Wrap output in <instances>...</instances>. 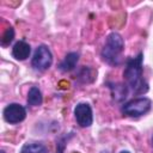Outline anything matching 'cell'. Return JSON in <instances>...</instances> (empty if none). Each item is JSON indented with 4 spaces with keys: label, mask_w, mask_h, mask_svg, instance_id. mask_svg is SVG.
I'll list each match as a JSON object with an SVG mask.
<instances>
[{
    "label": "cell",
    "mask_w": 153,
    "mask_h": 153,
    "mask_svg": "<svg viewBox=\"0 0 153 153\" xmlns=\"http://www.w3.org/2000/svg\"><path fill=\"white\" fill-rule=\"evenodd\" d=\"M142 56V53H140L136 57L129 59L123 72V78L127 82V86H129L135 94H143L148 91V84L143 78Z\"/></svg>",
    "instance_id": "6da1fadb"
},
{
    "label": "cell",
    "mask_w": 153,
    "mask_h": 153,
    "mask_svg": "<svg viewBox=\"0 0 153 153\" xmlns=\"http://www.w3.org/2000/svg\"><path fill=\"white\" fill-rule=\"evenodd\" d=\"M124 49V41L118 32H111L106 37L104 48L102 49V59L111 66H117L121 62V54Z\"/></svg>",
    "instance_id": "7a4b0ae2"
},
{
    "label": "cell",
    "mask_w": 153,
    "mask_h": 153,
    "mask_svg": "<svg viewBox=\"0 0 153 153\" xmlns=\"http://www.w3.org/2000/svg\"><path fill=\"white\" fill-rule=\"evenodd\" d=\"M151 106H152L151 99L147 97H141L124 103L121 108V111L123 115L128 117H140L147 114L151 110Z\"/></svg>",
    "instance_id": "3957f363"
},
{
    "label": "cell",
    "mask_w": 153,
    "mask_h": 153,
    "mask_svg": "<svg viewBox=\"0 0 153 153\" xmlns=\"http://www.w3.org/2000/svg\"><path fill=\"white\" fill-rule=\"evenodd\" d=\"M120 153H130V152H128V151H122V152H120Z\"/></svg>",
    "instance_id": "7c38bea8"
},
{
    "label": "cell",
    "mask_w": 153,
    "mask_h": 153,
    "mask_svg": "<svg viewBox=\"0 0 153 153\" xmlns=\"http://www.w3.org/2000/svg\"><path fill=\"white\" fill-rule=\"evenodd\" d=\"M31 53V47L29 43H26L25 41H18L13 48H12V55L16 60L19 61H24L30 56Z\"/></svg>",
    "instance_id": "52a82bcc"
},
{
    "label": "cell",
    "mask_w": 153,
    "mask_h": 153,
    "mask_svg": "<svg viewBox=\"0 0 153 153\" xmlns=\"http://www.w3.org/2000/svg\"><path fill=\"white\" fill-rule=\"evenodd\" d=\"M51 63H53V54L50 49L44 44L38 45L32 56L31 66L36 71L43 72V71H47L51 66Z\"/></svg>",
    "instance_id": "277c9868"
},
{
    "label": "cell",
    "mask_w": 153,
    "mask_h": 153,
    "mask_svg": "<svg viewBox=\"0 0 153 153\" xmlns=\"http://www.w3.org/2000/svg\"><path fill=\"white\" fill-rule=\"evenodd\" d=\"M74 117L76 120V123L82 127H90L93 122V115H92V109L87 103H79L74 108Z\"/></svg>",
    "instance_id": "8992f818"
},
{
    "label": "cell",
    "mask_w": 153,
    "mask_h": 153,
    "mask_svg": "<svg viewBox=\"0 0 153 153\" xmlns=\"http://www.w3.org/2000/svg\"><path fill=\"white\" fill-rule=\"evenodd\" d=\"M78 61H79V54L78 53H75V51L68 53L65 56V59L61 61V63L59 65V69L61 72H71L75 68Z\"/></svg>",
    "instance_id": "ba28073f"
},
{
    "label": "cell",
    "mask_w": 153,
    "mask_h": 153,
    "mask_svg": "<svg viewBox=\"0 0 153 153\" xmlns=\"http://www.w3.org/2000/svg\"><path fill=\"white\" fill-rule=\"evenodd\" d=\"M4 120L10 124H17L25 120L26 110L23 105L18 103H11L4 109Z\"/></svg>",
    "instance_id": "5b68a950"
},
{
    "label": "cell",
    "mask_w": 153,
    "mask_h": 153,
    "mask_svg": "<svg viewBox=\"0 0 153 153\" xmlns=\"http://www.w3.org/2000/svg\"><path fill=\"white\" fill-rule=\"evenodd\" d=\"M0 153H5V152H4V151H1V152H0Z\"/></svg>",
    "instance_id": "5bb4252c"
},
{
    "label": "cell",
    "mask_w": 153,
    "mask_h": 153,
    "mask_svg": "<svg viewBox=\"0 0 153 153\" xmlns=\"http://www.w3.org/2000/svg\"><path fill=\"white\" fill-rule=\"evenodd\" d=\"M151 142H152V147H153V135H152V139H151Z\"/></svg>",
    "instance_id": "4fadbf2b"
},
{
    "label": "cell",
    "mask_w": 153,
    "mask_h": 153,
    "mask_svg": "<svg viewBox=\"0 0 153 153\" xmlns=\"http://www.w3.org/2000/svg\"><path fill=\"white\" fill-rule=\"evenodd\" d=\"M27 104L29 105H32V106H39L43 102V96H42V92L39 91L38 87L36 86H32L30 90H29V93H27Z\"/></svg>",
    "instance_id": "9c48e42d"
},
{
    "label": "cell",
    "mask_w": 153,
    "mask_h": 153,
    "mask_svg": "<svg viewBox=\"0 0 153 153\" xmlns=\"http://www.w3.org/2000/svg\"><path fill=\"white\" fill-rule=\"evenodd\" d=\"M13 38H14V30H13V27H7L6 29V31L4 32V35H2V37H1V45H8L12 41H13Z\"/></svg>",
    "instance_id": "8fae6325"
},
{
    "label": "cell",
    "mask_w": 153,
    "mask_h": 153,
    "mask_svg": "<svg viewBox=\"0 0 153 153\" xmlns=\"http://www.w3.org/2000/svg\"><path fill=\"white\" fill-rule=\"evenodd\" d=\"M19 153H48V148L41 142L25 143Z\"/></svg>",
    "instance_id": "30bf717a"
}]
</instances>
